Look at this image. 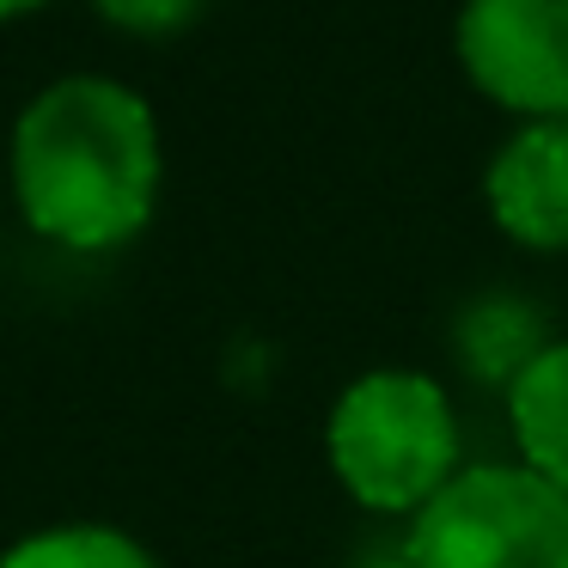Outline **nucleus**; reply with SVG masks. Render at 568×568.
I'll return each mask as SVG.
<instances>
[{"instance_id": "obj_1", "label": "nucleus", "mask_w": 568, "mask_h": 568, "mask_svg": "<svg viewBox=\"0 0 568 568\" xmlns=\"http://www.w3.org/2000/svg\"><path fill=\"white\" fill-rule=\"evenodd\" d=\"M13 202L62 251H116L160 202V123L111 74L43 87L13 123Z\"/></svg>"}, {"instance_id": "obj_2", "label": "nucleus", "mask_w": 568, "mask_h": 568, "mask_svg": "<svg viewBox=\"0 0 568 568\" xmlns=\"http://www.w3.org/2000/svg\"><path fill=\"white\" fill-rule=\"evenodd\" d=\"M331 470L367 514L416 519L458 477V416L440 379L416 367L361 373L324 422Z\"/></svg>"}, {"instance_id": "obj_3", "label": "nucleus", "mask_w": 568, "mask_h": 568, "mask_svg": "<svg viewBox=\"0 0 568 568\" xmlns=\"http://www.w3.org/2000/svg\"><path fill=\"white\" fill-rule=\"evenodd\" d=\"M409 568H568V489L531 465H465L416 519Z\"/></svg>"}, {"instance_id": "obj_4", "label": "nucleus", "mask_w": 568, "mask_h": 568, "mask_svg": "<svg viewBox=\"0 0 568 568\" xmlns=\"http://www.w3.org/2000/svg\"><path fill=\"white\" fill-rule=\"evenodd\" d=\"M458 62L483 99L526 123L568 116V0H465Z\"/></svg>"}, {"instance_id": "obj_5", "label": "nucleus", "mask_w": 568, "mask_h": 568, "mask_svg": "<svg viewBox=\"0 0 568 568\" xmlns=\"http://www.w3.org/2000/svg\"><path fill=\"white\" fill-rule=\"evenodd\" d=\"M483 196H489L495 226L514 245L568 251V116L519 123L495 148Z\"/></svg>"}, {"instance_id": "obj_6", "label": "nucleus", "mask_w": 568, "mask_h": 568, "mask_svg": "<svg viewBox=\"0 0 568 568\" xmlns=\"http://www.w3.org/2000/svg\"><path fill=\"white\" fill-rule=\"evenodd\" d=\"M507 428H514L519 465L568 489V343H544L519 361L507 385Z\"/></svg>"}, {"instance_id": "obj_7", "label": "nucleus", "mask_w": 568, "mask_h": 568, "mask_svg": "<svg viewBox=\"0 0 568 568\" xmlns=\"http://www.w3.org/2000/svg\"><path fill=\"white\" fill-rule=\"evenodd\" d=\"M0 568H160L148 556V544L129 538L116 526H43V531H26L19 544L0 550Z\"/></svg>"}, {"instance_id": "obj_8", "label": "nucleus", "mask_w": 568, "mask_h": 568, "mask_svg": "<svg viewBox=\"0 0 568 568\" xmlns=\"http://www.w3.org/2000/svg\"><path fill=\"white\" fill-rule=\"evenodd\" d=\"M116 31H135V38H172L196 19L202 0H92Z\"/></svg>"}, {"instance_id": "obj_9", "label": "nucleus", "mask_w": 568, "mask_h": 568, "mask_svg": "<svg viewBox=\"0 0 568 568\" xmlns=\"http://www.w3.org/2000/svg\"><path fill=\"white\" fill-rule=\"evenodd\" d=\"M31 7H50V0H0V19H19V13H31Z\"/></svg>"}, {"instance_id": "obj_10", "label": "nucleus", "mask_w": 568, "mask_h": 568, "mask_svg": "<svg viewBox=\"0 0 568 568\" xmlns=\"http://www.w3.org/2000/svg\"><path fill=\"white\" fill-rule=\"evenodd\" d=\"M367 568H409V562H404V556H397V562H367Z\"/></svg>"}]
</instances>
